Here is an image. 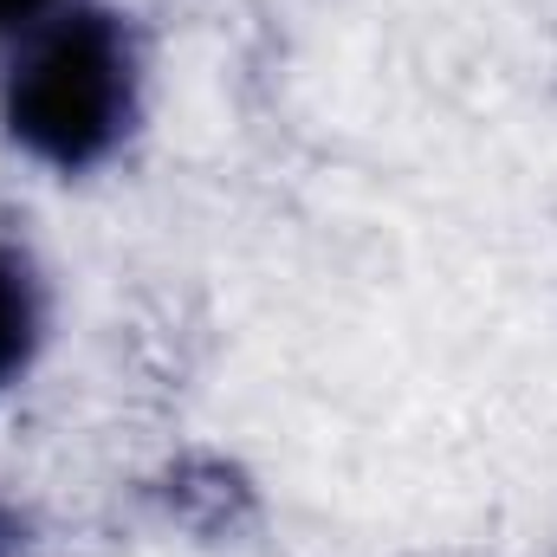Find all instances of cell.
<instances>
[{
    "label": "cell",
    "mask_w": 557,
    "mask_h": 557,
    "mask_svg": "<svg viewBox=\"0 0 557 557\" xmlns=\"http://www.w3.org/2000/svg\"><path fill=\"white\" fill-rule=\"evenodd\" d=\"M46 337V285L20 247H0V389L33 363Z\"/></svg>",
    "instance_id": "3"
},
{
    "label": "cell",
    "mask_w": 557,
    "mask_h": 557,
    "mask_svg": "<svg viewBox=\"0 0 557 557\" xmlns=\"http://www.w3.org/2000/svg\"><path fill=\"white\" fill-rule=\"evenodd\" d=\"M156 493H162L169 519L188 525V532H234V525L253 512L247 473H240L234 460H221V454H188V460H175Z\"/></svg>",
    "instance_id": "2"
},
{
    "label": "cell",
    "mask_w": 557,
    "mask_h": 557,
    "mask_svg": "<svg viewBox=\"0 0 557 557\" xmlns=\"http://www.w3.org/2000/svg\"><path fill=\"white\" fill-rule=\"evenodd\" d=\"M52 13H59V0H0V33H26Z\"/></svg>",
    "instance_id": "4"
},
{
    "label": "cell",
    "mask_w": 557,
    "mask_h": 557,
    "mask_svg": "<svg viewBox=\"0 0 557 557\" xmlns=\"http://www.w3.org/2000/svg\"><path fill=\"white\" fill-rule=\"evenodd\" d=\"M143 59L124 13L59 7L52 20L20 33V52L0 78L7 137L46 169H98L137 131Z\"/></svg>",
    "instance_id": "1"
},
{
    "label": "cell",
    "mask_w": 557,
    "mask_h": 557,
    "mask_svg": "<svg viewBox=\"0 0 557 557\" xmlns=\"http://www.w3.org/2000/svg\"><path fill=\"white\" fill-rule=\"evenodd\" d=\"M13 552H20V532H13V519L0 512V557H13Z\"/></svg>",
    "instance_id": "5"
}]
</instances>
